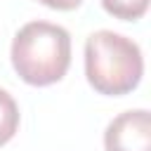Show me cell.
<instances>
[{"label":"cell","mask_w":151,"mask_h":151,"mask_svg":"<svg viewBox=\"0 0 151 151\" xmlns=\"http://www.w3.org/2000/svg\"><path fill=\"white\" fill-rule=\"evenodd\" d=\"M19 127V106L14 97L0 87V146L14 137Z\"/></svg>","instance_id":"4"},{"label":"cell","mask_w":151,"mask_h":151,"mask_svg":"<svg viewBox=\"0 0 151 151\" xmlns=\"http://www.w3.org/2000/svg\"><path fill=\"white\" fill-rule=\"evenodd\" d=\"M40 2L52 7V9H76L83 0H40Z\"/></svg>","instance_id":"6"},{"label":"cell","mask_w":151,"mask_h":151,"mask_svg":"<svg viewBox=\"0 0 151 151\" xmlns=\"http://www.w3.org/2000/svg\"><path fill=\"white\" fill-rule=\"evenodd\" d=\"M12 64L31 85H50L64 78L71 64V35L50 21H28L12 42Z\"/></svg>","instance_id":"1"},{"label":"cell","mask_w":151,"mask_h":151,"mask_svg":"<svg viewBox=\"0 0 151 151\" xmlns=\"http://www.w3.org/2000/svg\"><path fill=\"white\" fill-rule=\"evenodd\" d=\"M85 73L101 94L132 92L144 73L142 50L132 38L113 31H94L85 42Z\"/></svg>","instance_id":"2"},{"label":"cell","mask_w":151,"mask_h":151,"mask_svg":"<svg viewBox=\"0 0 151 151\" xmlns=\"http://www.w3.org/2000/svg\"><path fill=\"white\" fill-rule=\"evenodd\" d=\"M106 151H151V116L134 109L116 116L104 132Z\"/></svg>","instance_id":"3"},{"label":"cell","mask_w":151,"mask_h":151,"mask_svg":"<svg viewBox=\"0 0 151 151\" xmlns=\"http://www.w3.org/2000/svg\"><path fill=\"white\" fill-rule=\"evenodd\" d=\"M104 9L118 19H139L146 7H149V0H101Z\"/></svg>","instance_id":"5"}]
</instances>
